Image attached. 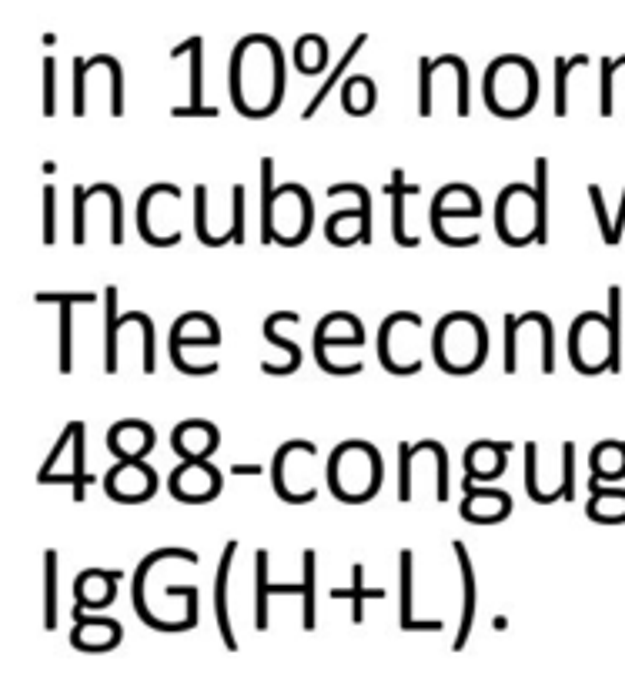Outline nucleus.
<instances>
[{
    "instance_id": "1",
    "label": "nucleus",
    "mask_w": 625,
    "mask_h": 685,
    "mask_svg": "<svg viewBox=\"0 0 625 685\" xmlns=\"http://www.w3.org/2000/svg\"><path fill=\"white\" fill-rule=\"evenodd\" d=\"M231 101L244 117H271L285 101V57L275 37L251 34L231 54Z\"/></svg>"
},
{
    "instance_id": "2",
    "label": "nucleus",
    "mask_w": 625,
    "mask_h": 685,
    "mask_svg": "<svg viewBox=\"0 0 625 685\" xmlns=\"http://www.w3.org/2000/svg\"><path fill=\"white\" fill-rule=\"evenodd\" d=\"M495 231L509 248L549 241V161L535 158V188L509 184L495 201Z\"/></svg>"
},
{
    "instance_id": "3",
    "label": "nucleus",
    "mask_w": 625,
    "mask_h": 685,
    "mask_svg": "<svg viewBox=\"0 0 625 685\" xmlns=\"http://www.w3.org/2000/svg\"><path fill=\"white\" fill-rule=\"evenodd\" d=\"M432 355L445 375H475L488 358V328L472 311H452L435 325Z\"/></svg>"
},
{
    "instance_id": "4",
    "label": "nucleus",
    "mask_w": 625,
    "mask_h": 685,
    "mask_svg": "<svg viewBox=\"0 0 625 685\" xmlns=\"http://www.w3.org/2000/svg\"><path fill=\"white\" fill-rule=\"evenodd\" d=\"M328 488L338 502L365 505L382 488V455L368 442H341L328 458Z\"/></svg>"
},
{
    "instance_id": "5",
    "label": "nucleus",
    "mask_w": 625,
    "mask_h": 685,
    "mask_svg": "<svg viewBox=\"0 0 625 685\" xmlns=\"http://www.w3.org/2000/svg\"><path fill=\"white\" fill-rule=\"evenodd\" d=\"M539 97V74L529 57L505 54L495 57L485 71V104L495 117H525Z\"/></svg>"
},
{
    "instance_id": "6",
    "label": "nucleus",
    "mask_w": 625,
    "mask_h": 685,
    "mask_svg": "<svg viewBox=\"0 0 625 685\" xmlns=\"http://www.w3.org/2000/svg\"><path fill=\"white\" fill-rule=\"evenodd\" d=\"M569 358L579 375L619 371L622 358L615 351V335L609 318H602L599 311H582L569 328Z\"/></svg>"
},
{
    "instance_id": "7",
    "label": "nucleus",
    "mask_w": 625,
    "mask_h": 685,
    "mask_svg": "<svg viewBox=\"0 0 625 685\" xmlns=\"http://www.w3.org/2000/svg\"><path fill=\"white\" fill-rule=\"evenodd\" d=\"M478 214H482V201H478L475 188H468V184H445L432 201V234L442 244H448V248H475L478 234L458 238V234L445 228V218H478Z\"/></svg>"
},
{
    "instance_id": "8",
    "label": "nucleus",
    "mask_w": 625,
    "mask_h": 685,
    "mask_svg": "<svg viewBox=\"0 0 625 685\" xmlns=\"http://www.w3.org/2000/svg\"><path fill=\"white\" fill-rule=\"evenodd\" d=\"M311 224H315V204L301 184H281L275 191V241L285 248H298L308 241Z\"/></svg>"
},
{
    "instance_id": "9",
    "label": "nucleus",
    "mask_w": 625,
    "mask_h": 685,
    "mask_svg": "<svg viewBox=\"0 0 625 685\" xmlns=\"http://www.w3.org/2000/svg\"><path fill=\"white\" fill-rule=\"evenodd\" d=\"M184 345L194 348H218L221 345V328L218 321L204 311H188L171 325V338H168V351H171V365L181 371V375H208L201 365H191L184 358Z\"/></svg>"
},
{
    "instance_id": "10",
    "label": "nucleus",
    "mask_w": 625,
    "mask_h": 685,
    "mask_svg": "<svg viewBox=\"0 0 625 685\" xmlns=\"http://www.w3.org/2000/svg\"><path fill=\"white\" fill-rule=\"evenodd\" d=\"M104 492L121 505L151 502L158 492V472L144 458H117V465L104 475Z\"/></svg>"
},
{
    "instance_id": "11",
    "label": "nucleus",
    "mask_w": 625,
    "mask_h": 685,
    "mask_svg": "<svg viewBox=\"0 0 625 685\" xmlns=\"http://www.w3.org/2000/svg\"><path fill=\"white\" fill-rule=\"evenodd\" d=\"M171 495L184 505H204L221 495V472L208 458H181L168 478Z\"/></svg>"
},
{
    "instance_id": "12",
    "label": "nucleus",
    "mask_w": 625,
    "mask_h": 685,
    "mask_svg": "<svg viewBox=\"0 0 625 685\" xmlns=\"http://www.w3.org/2000/svg\"><path fill=\"white\" fill-rule=\"evenodd\" d=\"M462 518L475 525H498L512 515V498L509 492H498V488H478L472 478H462Z\"/></svg>"
},
{
    "instance_id": "13",
    "label": "nucleus",
    "mask_w": 625,
    "mask_h": 685,
    "mask_svg": "<svg viewBox=\"0 0 625 685\" xmlns=\"http://www.w3.org/2000/svg\"><path fill=\"white\" fill-rule=\"evenodd\" d=\"M204 41L201 37H188L184 44H178L171 51V61H178V57H188L191 61V91H188V104L184 107H171L174 117H208L214 121L218 117V107L214 104H204Z\"/></svg>"
},
{
    "instance_id": "14",
    "label": "nucleus",
    "mask_w": 625,
    "mask_h": 685,
    "mask_svg": "<svg viewBox=\"0 0 625 685\" xmlns=\"http://www.w3.org/2000/svg\"><path fill=\"white\" fill-rule=\"evenodd\" d=\"M37 305H57L61 308V375H71L74 371V308L81 305H94V295L91 291H64V295H57V291H41V295H34Z\"/></svg>"
},
{
    "instance_id": "15",
    "label": "nucleus",
    "mask_w": 625,
    "mask_h": 685,
    "mask_svg": "<svg viewBox=\"0 0 625 685\" xmlns=\"http://www.w3.org/2000/svg\"><path fill=\"white\" fill-rule=\"evenodd\" d=\"M124 639V629L117 619H104V615L74 612V629H71V645L77 652H111Z\"/></svg>"
},
{
    "instance_id": "16",
    "label": "nucleus",
    "mask_w": 625,
    "mask_h": 685,
    "mask_svg": "<svg viewBox=\"0 0 625 685\" xmlns=\"http://www.w3.org/2000/svg\"><path fill=\"white\" fill-rule=\"evenodd\" d=\"M124 575L121 569H84L81 575L74 579V612H97V609H107V605L114 602L117 595V582H121Z\"/></svg>"
},
{
    "instance_id": "17",
    "label": "nucleus",
    "mask_w": 625,
    "mask_h": 685,
    "mask_svg": "<svg viewBox=\"0 0 625 685\" xmlns=\"http://www.w3.org/2000/svg\"><path fill=\"white\" fill-rule=\"evenodd\" d=\"M365 341V328L351 311H331L315 328V358H325L328 348H355Z\"/></svg>"
},
{
    "instance_id": "18",
    "label": "nucleus",
    "mask_w": 625,
    "mask_h": 685,
    "mask_svg": "<svg viewBox=\"0 0 625 685\" xmlns=\"http://www.w3.org/2000/svg\"><path fill=\"white\" fill-rule=\"evenodd\" d=\"M154 448V428L138 418H124L107 432V452L114 458H148Z\"/></svg>"
},
{
    "instance_id": "19",
    "label": "nucleus",
    "mask_w": 625,
    "mask_h": 685,
    "mask_svg": "<svg viewBox=\"0 0 625 685\" xmlns=\"http://www.w3.org/2000/svg\"><path fill=\"white\" fill-rule=\"evenodd\" d=\"M221 445V432L204 418H191V422H181L171 435V448L181 458H211Z\"/></svg>"
},
{
    "instance_id": "20",
    "label": "nucleus",
    "mask_w": 625,
    "mask_h": 685,
    "mask_svg": "<svg viewBox=\"0 0 625 685\" xmlns=\"http://www.w3.org/2000/svg\"><path fill=\"white\" fill-rule=\"evenodd\" d=\"M234 555H238V542L224 545L221 552V562H218V575H214V619H218V632H221V642L228 652H238V639H234V629H231V615H228V585H231V565H234Z\"/></svg>"
},
{
    "instance_id": "21",
    "label": "nucleus",
    "mask_w": 625,
    "mask_h": 685,
    "mask_svg": "<svg viewBox=\"0 0 625 685\" xmlns=\"http://www.w3.org/2000/svg\"><path fill=\"white\" fill-rule=\"evenodd\" d=\"M398 582H402V602H398V625L402 632H442V619L435 622H418L415 619V555L412 548H402V559H398Z\"/></svg>"
},
{
    "instance_id": "22",
    "label": "nucleus",
    "mask_w": 625,
    "mask_h": 685,
    "mask_svg": "<svg viewBox=\"0 0 625 685\" xmlns=\"http://www.w3.org/2000/svg\"><path fill=\"white\" fill-rule=\"evenodd\" d=\"M512 452L509 442H475L465 448V478L472 482H492L505 475V455Z\"/></svg>"
},
{
    "instance_id": "23",
    "label": "nucleus",
    "mask_w": 625,
    "mask_h": 685,
    "mask_svg": "<svg viewBox=\"0 0 625 685\" xmlns=\"http://www.w3.org/2000/svg\"><path fill=\"white\" fill-rule=\"evenodd\" d=\"M455 559H458V572H462V622H458V635L452 642L455 652L465 649L468 635H472V622H475V609H478V585H475V569H472V555H468L465 542H452Z\"/></svg>"
},
{
    "instance_id": "24",
    "label": "nucleus",
    "mask_w": 625,
    "mask_h": 685,
    "mask_svg": "<svg viewBox=\"0 0 625 685\" xmlns=\"http://www.w3.org/2000/svg\"><path fill=\"white\" fill-rule=\"evenodd\" d=\"M385 194L392 198V234H395V241L402 244V248H418V238H412L408 228H405V204H408V198H415V194H418V184L405 181V171L395 168L392 181L385 184Z\"/></svg>"
},
{
    "instance_id": "25",
    "label": "nucleus",
    "mask_w": 625,
    "mask_h": 685,
    "mask_svg": "<svg viewBox=\"0 0 625 685\" xmlns=\"http://www.w3.org/2000/svg\"><path fill=\"white\" fill-rule=\"evenodd\" d=\"M281 321H291V325H298L301 315H298V311H275V315H268V321H265V338H268V345H278V348L288 351V365H271V361H261V371H265V375H295L298 365H301V348L291 345L288 338L278 335Z\"/></svg>"
},
{
    "instance_id": "26",
    "label": "nucleus",
    "mask_w": 625,
    "mask_h": 685,
    "mask_svg": "<svg viewBox=\"0 0 625 685\" xmlns=\"http://www.w3.org/2000/svg\"><path fill=\"white\" fill-rule=\"evenodd\" d=\"M328 599L335 602H351V622H365V602H382L385 589H365V565H351V585L348 589H328Z\"/></svg>"
},
{
    "instance_id": "27",
    "label": "nucleus",
    "mask_w": 625,
    "mask_h": 685,
    "mask_svg": "<svg viewBox=\"0 0 625 685\" xmlns=\"http://www.w3.org/2000/svg\"><path fill=\"white\" fill-rule=\"evenodd\" d=\"M589 488H592V498L585 515L592 522H602V525L625 522V488H605V482H589Z\"/></svg>"
},
{
    "instance_id": "28",
    "label": "nucleus",
    "mask_w": 625,
    "mask_h": 685,
    "mask_svg": "<svg viewBox=\"0 0 625 685\" xmlns=\"http://www.w3.org/2000/svg\"><path fill=\"white\" fill-rule=\"evenodd\" d=\"M365 44H368V34H358L355 41H351L348 51L341 54V61H338L335 67H331V74L325 77V84H321L318 91H315V97H311V101L305 104V111H301V121H311V117H315V114L321 111V104H325L328 97H331V91H335V87H338L341 81H345V74H348L351 61H355L358 51H361V47H365Z\"/></svg>"
},
{
    "instance_id": "29",
    "label": "nucleus",
    "mask_w": 625,
    "mask_h": 685,
    "mask_svg": "<svg viewBox=\"0 0 625 685\" xmlns=\"http://www.w3.org/2000/svg\"><path fill=\"white\" fill-rule=\"evenodd\" d=\"M592 482H619L625 478V445L622 442H602L589 455Z\"/></svg>"
},
{
    "instance_id": "30",
    "label": "nucleus",
    "mask_w": 625,
    "mask_h": 685,
    "mask_svg": "<svg viewBox=\"0 0 625 685\" xmlns=\"http://www.w3.org/2000/svg\"><path fill=\"white\" fill-rule=\"evenodd\" d=\"M375 81L365 74H351L345 77V84H341V104H345V111L351 117H365L375 111Z\"/></svg>"
},
{
    "instance_id": "31",
    "label": "nucleus",
    "mask_w": 625,
    "mask_h": 685,
    "mask_svg": "<svg viewBox=\"0 0 625 685\" xmlns=\"http://www.w3.org/2000/svg\"><path fill=\"white\" fill-rule=\"evenodd\" d=\"M361 231H365V218H361L358 208L335 211L325 221V238H328V244H335V248H348V244H355V241L361 244Z\"/></svg>"
},
{
    "instance_id": "32",
    "label": "nucleus",
    "mask_w": 625,
    "mask_h": 685,
    "mask_svg": "<svg viewBox=\"0 0 625 685\" xmlns=\"http://www.w3.org/2000/svg\"><path fill=\"white\" fill-rule=\"evenodd\" d=\"M104 371L107 375H117V341H121V315H117V288L111 285L104 291Z\"/></svg>"
},
{
    "instance_id": "33",
    "label": "nucleus",
    "mask_w": 625,
    "mask_h": 685,
    "mask_svg": "<svg viewBox=\"0 0 625 685\" xmlns=\"http://www.w3.org/2000/svg\"><path fill=\"white\" fill-rule=\"evenodd\" d=\"M275 158L261 161V244H275Z\"/></svg>"
},
{
    "instance_id": "34",
    "label": "nucleus",
    "mask_w": 625,
    "mask_h": 685,
    "mask_svg": "<svg viewBox=\"0 0 625 685\" xmlns=\"http://www.w3.org/2000/svg\"><path fill=\"white\" fill-rule=\"evenodd\" d=\"M328 64V41L321 34H301L295 41V67L301 74H321Z\"/></svg>"
},
{
    "instance_id": "35",
    "label": "nucleus",
    "mask_w": 625,
    "mask_h": 685,
    "mask_svg": "<svg viewBox=\"0 0 625 685\" xmlns=\"http://www.w3.org/2000/svg\"><path fill=\"white\" fill-rule=\"evenodd\" d=\"M268 599H271V582H268V548H258L255 555V629H268Z\"/></svg>"
},
{
    "instance_id": "36",
    "label": "nucleus",
    "mask_w": 625,
    "mask_h": 685,
    "mask_svg": "<svg viewBox=\"0 0 625 685\" xmlns=\"http://www.w3.org/2000/svg\"><path fill=\"white\" fill-rule=\"evenodd\" d=\"M301 599H305V612H301V625H305V632L315 629V569H318V559H315V548H305V555H301Z\"/></svg>"
},
{
    "instance_id": "37",
    "label": "nucleus",
    "mask_w": 625,
    "mask_h": 685,
    "mask_svg": "<svg viewBox=\"0 0 625 685\" xmlns=\"http://www.w3.org/2000/svg\"><path fill=\"white\" fill-rule=\"evenodd\" d=\"M194 234H198V241L201 244H208V248H221V234L224 238H228V244H231V234L228 231H221V234H214L211 228H208V184H198V188H194Z\"/></svg>"
},
{
    "instance_id": "38",
    "label": "nucleus",
    "mask_w": 625,
    "mask_h": 685,
    "mask_svg": "<svg viewBox=\"0 0 625 685\" xmlns=\"http://www.w3.org/2000/svg\"><path fill=\"white\" fill-rule=\"evenodd\" d=\"M589 64V57L579 54V57H555V117H565L569 114V74L572 67H585Z\"/></svg>"
},
{
    "instance_id": "39",
    "label": "nucleus",
    "mask_w": 625,
    "mask_h": 685,
    "mask_svg": "<svg viewBox=\"0 0 625 685\" xmlns=\"http://www.w3.org/2000/svg\"><path fill=\"white\" fill-rule=\"evenodd\" d=\"M44 629H57V552L44 555Z\"/></svg>"
},
{
    "instance_id": "40",
    "label": "nucleus",
    "mask_w": 625,
    "mask_h": 685,
    "mask_svg": "<svg viewBox=\"0 0 625 685\" xmlns=\"http://www.w3.org/2000/svg\"><path fill=\"white\" fill-rule=\"evenodd\" d=\"M345 194H351V198L358 201V211L361 218H365V231H361V244H371V194L365 184H331L328 188V198H345Z\"/></svg>"
},
{
    "instance_id": "41",
    "label": "nucleus",
    "mask_w": 625,
    "mask_h": 685,
    "mask_svg": "<svg viewBox=\"0 0 625 685\" xmlns=\"http://www.w3.org/2000/svg\"><path fill=\"white\" fill-rule=\"evenodd\" d=\"M418 114L432 117L435 114V61L422 57L418 61Z\"/></svg>"
},
{
    "instance_id": "42",
    "label": "nucleus",
    "mask_w": 625,
    "mask_h": 685,
    "mask_svg": "<svg viewBox=\"0 0 625 685\" xmlns=\"http://www.w3.org/2000/svg\"><path fill=\"white\" fill-rule=\"evenodd\" d=\"M415 445L402 442L398 445V502H412V462H415Z\"/></svg>"
},
{
    "instance_id": "43",
    "label": "nucleus",
    "mask_w": 625,
    "mask_h": 685,
    "mask_svg": "<svg viewBox=\"0 0 625 685\" xmlns=\"http://www.w3.org/2000/svg\"><path fill=\"white\" fill-rule=\"evenodd\" d=\"M519 331H522L519 315L505 318V371H509V375L519 371Z\"/></svg>"
},
{
    "instance_id": "44",
    "label": "nucleus",
    "mask_w": 625,
    "mask_h": 685,
    "mask_svg": "<svg viewBox=\"0 0 625 685\" xmlns=\"http://www.w3.org/2000/svg\"><path fill=\"white\" fill-rule=\"evenodd\" d=\"M104 64H107V74H111V117H121L124 114V67L111 54H104Z\"/></svg>"
},
{
    "instance_id": "45",
    "label": "nucleus",
    "mask_w": 625,
    "mask_h": 685,
    "mask_svg": "<svg viewBox=\"0 0 625 685\" xmlns=\"http://www.w3.org/2000/svg\"><path fill=\"white\" fill-rule=\"evenodd\" d=\"M525 492L532 502L542 505V485H539V445L529 442L525 445Z\"/></svg>"
},
{
    "instance_id": "46",
    "label": "nucleus",
    "mask_w": 625,
    "mask_h": 685,
    "mask_svg": "<svg viewBox=\"0 0 625 685\" xmlns=\"http://www.w3.org/2000/svg\"><path fill=\"white\" fill-rule=\"evenodd\" d=\"M87 74H91V67H87L84 57H74V114L77 117L87 114Z\"/></svg>"
},
{
    "instance_id": "47",
    "label": "nucleus",
    "mask_w": 625,
    "mask_h": 685,
    "mask_svg": "<svg viewBox=\"0 0 625 685\" xmlns=\"http://www.w3.org/2000/svg\"><path fill=\"white\" fill-rule=\"evenodd\" d=\"M244 198H248L244 184H234L231 188V241L234 244L244 241Z\"/></svg>"
},
{
    "instance_id": "48",
    "label": "nucleus",
    "mask_w": 625,
    "mask_h": 685,
    "mask_svg": "<svg viewBox=\"0 0 625 685\" xmlns=\"http://www.w3.org/2000/svg\"><path fill=\"white\" fill-rule=\"evenodd\" d=\"M575 498V445H562V502Z\"/></svg>"
},
{
    "instance_id": "49",
    "label": "nucleus",
    "mask_w": 625,
    "mask_h": 685,
    "mask_svg": "<svg viewBox=\"0 0 625 685\" xmlns=\"http://www.w3.org/2000/svg\"><path fill=\"white\" fill-rule=\"evenodd\" d=\"M107 194H111V234L107 241L111 244H124V204H121V191L114 184H107Z\"/></svg>"
},
{
    "instance_id": "50",
    "label": "nucleus",
    "mask_w": 625,
    "mask_h": 685,
    "mask_svg": "<svg viewBox=\"0 0 625 685\" xmlns=\"http://www.w3.org/2000/svg\"><path fill=\"white\" fill-rule=\"evenodd\" d=\"M87 188H74V244L81 248L87 241Z\"/></svg>"
},
{
    "instance_id": "51",
    "label": "nucleus",
    "mask_w": 625,
    "mask_h": 685,
    "mask_svg": "<svg viewBox=\"0 0 625 685\" xmlns=\"http://www.w3.org/2000/svg\"><path fill=\"white\" fill-rule=\"evenodd\" d=\"M57 111V64L54 57H44V114L54 117Z\"/></svg>"
},
{
    "instance_id": "52",
    "label": "nucleus",
    "mask_w": 625,
    "mask_h": 685,
    "mask_svg": "<svg viewBox=\"0 0 625 685\" xmlns=\"http://www.w3.org/2000/svg\"><path fill=\"white\" fill-rule=\"evenodd\" d=\"M57 241V191L47 184L44 188V244Z\"/></svg>"
},
{
    "instance_id": "53",
    "label": "nucleus",
    "mask_w": 625,
    "mask_h": 685,
    "mask_svg": "<svg viewBox=\"0 0 625 685\" xmlns=\"http://www.w3.org/2000/svg\"><path fill=\"white\" fill-rule=\"evenodd\" d=\"M539 325H542V375L555 371V341H552V321L539 311Z\"/></svg>"
},
{
    "instance_id": "54",
    "label": "nucleus",
    "mask_w": 625,
    "mask_h": 685,
    "mask_svg": "<svg viewBox=\"0 0 625 685\" xmlns=\"http://www.w3.org/2000/svg\"><path fill=\"white\" fill-rule=\"evenodd\" d=\"M589 198H592L595 218H599L602 241H609V234H612V221H609V211H605V198H602V188H599V184H589Z\"/></svg>"
},
{
    "instance_id": "55",
    "label": "nucleus",
    "mask_w": 625,
    "mask_h": 685,
    "mask_svg": "<svg viewBox=\"0 0 625 685\" xmlns=\"http://www.w3.org/2000/svg\"><path fill=\"white\" fill-rule=\"evenodd\" d=\"M612 74H615V61L605 57V61H602V101H599L602 117L612 114Z\"/></svg>"
},
{
    "instance_id": "56",
    "label": "nucleus",
    "mask_w": 625,
    "mask_h": 685,
    "mask_svg": "<svg viewBox=\"0 0 625 685\" xmlns=\"http://www.w3.org/2000/svg\"><path fill=\"white\" fill-rule=\"evenodd\" d=\"M619 61H625V57H619Z\"/></svg>"
},
{
    "instance_id": "57",
    "label": "nucleus",
    "mask_w": 625,
    "mask_h": 685,
    "mask_svg": "<svg viewBox=\"0 0 625 685\" xmlns=\"http://www.w3.org/2000/svg\"><path fill=\"white\" fill-rule=\"evenodd\" d=\"M622 191H625V188H622Z\"/></svg>"
}]
</instances>
